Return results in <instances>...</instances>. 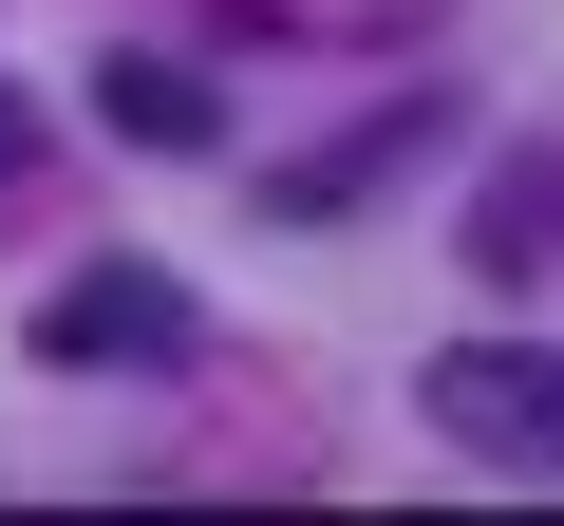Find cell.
I'll use <instances>...</instances> for the list:
<instances>
[{"instance_id":"6da1fadb","label":"cell","mask_w":564,"mask_h":526,"mask_svg":"<svg viewBox=\"0 0 564 526\" xmlns=\"http://www.w3.org/2000/svg\"><path fill=\"white\" fill-rule=\"evenodd\" d=\"M414 414H433V451L564 489V358H545V339H452V358H414Z\"/></svg>"},{"instance_id":"7a4b0ae2","label":"cell","mask_w":564,"mask_h":526,"mask_svg":"<svg viewBox=\"0 0 564 526\" xmlns=\"http://www.w3.org/2000/svg\"><path fill=\"white\" fill-rule=\"evenodd\" d=\"M39 358L57 376H170L188 358V283H170L151 244H113V263H76V283L39 302Z\"/></svg>"},{"instance_id":"3957f363","label":"cell","mask_w":564,"mask_h":526,"mask_svg":"<svg viewBox=\"0 0 564 526\" xmlns=\"http://www.w3.org/2000/svg\"><path fill=\"white\" fill-rule=\"evenodd\" d=\"M433 151H452L433 95H395V113H358V132H321V151H282V226H339L358 188H395V169H433Z\"/></svg>"},{"instance_id":"277c9868","label":"cell","mask_w":564,"mask_h":526,"mask_svg":"<svg viewBox=\"0 0 564 526\" xmlns=\"http://www.w3.org/2000/svg\"><path fill=\"white\" fill-rule=\"evenodd\" d=\"M95 113H113L132 151H207V132H226V95H207L188 57H113V76H95Z\"/></svg>"},{"instance_id":"5b68a950","label":"cell","mask_w":564,"mask_h":526,"mask_svg":"<svg viewBox=\"0 0 564 526\" xmlns=\"http://www.w3.org/2000/svg\"><path fill=\"white\" fill-rule=\"evenodd\" d=\"M20 169H39V113H20V95H0V188H20Z\"/></svg>"}]
</instances>
